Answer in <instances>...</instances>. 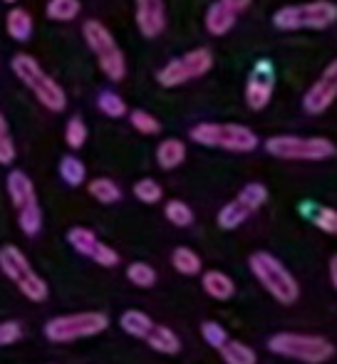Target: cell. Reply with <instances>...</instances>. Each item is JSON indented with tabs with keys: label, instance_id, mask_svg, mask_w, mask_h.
<instances>
[{
	"label": "cell",
	"instance_id": "3957f363",
	"mask_svg": "<svg viewBox=\"0 0 337 364\" xmlns=\"http://www.w3.org/2000/svg\"><path fill=\"white\" fill-rule=\"evenodd\" d=\"M248 265H251V273L255 275V280H258L278 302L293 305V302L298 300V295H300L298 280L293 278V273H290L275 255L265 253V250H258V253H253L251 258H248Z\"/></svg>",
	"mask_w": 337,
	"mask_h": 364
},
{
	"label": "cell",
	"instance_id": "ee69618b",
	"mask_svg": "<svg viewBox=\"0 0 337 364\" xmlns=\"http://www.w3.org/2000/svg\"><path fill=\"white\" fill-rule=\"evenodd\" d=\"M3 3H18V0H3Z\"/></svg>",
	"mask_w": 337,
	"mask_h": 364
},
{
	"label": "cell",
	"instance_id": "52a82bcc",
	"mask_svg": "<svg viewBox=\"0 0 337 364\" xmlns=\"http://www.w3.org/2000/svg\"><path fill=\"white\" fill-rule=\"evenodd\" d=\"M82 35L85 43L90 45V50L97 55V63H100V70L109 77L112 82L124 80L127 75V63L122 50L117 48L114 35L100 23V20H87L82 25Z\"/></svg>",
	"mask_w": 337,
	"mask_h": 364
},
{
	"label": "cell",
	"instance_id": "d590c367",
	"mask_svg": "<svg viewBox=\"0 0 337 364\" xmlns=\"http://www.w3.org/2000/svg\"><path fill=\"white\" fill-rule=\"evenodd\" d=\"M65 141H68L70 149H82L87 141V127L80 117H73L65 127Z\"/></svg>",
	"mask_w": 337,
	"mask_h": 364
},
{
	"label": "cell",
	"instance_id": "7bdbcfd3",
	"mask_svg": "<svg viewBox=\"0 0 337 364\" xmlns=\"http://www.w3.org/2000/svg\"><path fill=\"white\" fill-rule=\"evenodd\" d=\"M330 280H333L335 290H337V255L330 258Z\"/></svg>",
	"mask_w": 337,
	"mask_h": 364
},
{
	"label": "cell",
	"instance_id": "9c48e42d",
	"mask_svg": "<svg viewBox=\"0 0 337 364\" xmlns=\"http://www.w3.org/2000/svg\"><path fill=\"white\" fill-rule=\"evenodd\" d=\"M211 68H213V55L206 48H196L191 53L181 55V58L166 63L156 73V82L161 87H178V85H186L188 80L203 77Z\"/></svg>",
	"mask_w": 337,
	"mask_h": 364
},
{
	"label": "cell",
	"instance_id": "f546056e",
	"mask_svg": "<svg viewBox=\"0 0 337 364\" xmlns=\"http://www.w3.org/2000/svg\"><path fill=\"white\" fill-rule=\"evenodd\" d=\"M97 107H100L102 114L112 117V119H119V117L127 114V102L117 92H102L97 97Z\"/></svg>",
	"mask_w": 337,
	"mask_h": 364
},
{
	"label": "cell",
	"instance_id": "e575fe53",
	"mask_svg": "<svg viewBox=\"0 0 337 364\" xmlns=\"http://www.w3.org/2000/svg\"><path fill=\"white\" fill-rule=\"evenodd\" d=\"M134 196L139 198L141 203H156L164 196V188H161L159 181H154V178H141V181L134 183Z\"/></svg>",
	"mask_w": 337,
	"mask_h": 364
},
{
	"label": "cell",
	"instance_id": "b9f144b4",
	"mask_svg": "<svg viewBox=\"0 0 337 364\" xmlns=\"http://www.w3.org/2000/svg\"><path fill=\"white\" fill-rule=\"evenodd\" d=\"M223 3H226L228 8H231L233 13L238 15V13H243V10H246L248 5H251V0H223Z\"/></svg>",
	"mask_w": 337,
	"mask_h": 364
},
{
	"label": "cell",
	"instance_id": "9a60e30c",
	"mask_svg": "<svg viewBox=\"0 0 337 364\" xmlns=\"http://www.w3.org/2000/svg\"><path fill=\"white\" fill-rule=\"evenodd\" d=\"M236 18L238 15L233 13L223 0H216V3L206 10V30L211 35H226L228 30L236 25Z\"/></svg>",
	"mask_w": 337,
	"mask_h": 364
},
{
	"label": "cell",
	"instance_id": "ab89813d",
	"mask_svg": "<svg viewBox=\"0 0 337 364\" xmlns=\"http://www.w3.org/2000/svg\"><path fill=\"white\" fill-rule=\"evenodd\" d=\"M92 260H95L97 265H102V268H114V265L119 263V253H117L112 245H107V243H102V240H100V245H97Z\"/></svg>",
	"mask_w": 337,
	"mask_h": 364
},
{
	"label": "cell",
	"instance_id": "4dcf8cb0",
	"mask_svg": "<svg viewBox=\"0 0 337 364\" xmlns=\"http://www.w3.org/2000/svg\"><path fill=\"white\" fill-rule=\"evenodd\" d=\"M18 290L23 292L28 300H33V302H43L45 297H48V283H45V280L40 278L38 273H30L28 278L20 280Z\"/></svg>",
	"mask_w": 337,
	"mask_h": 364
},
{
	"label": "cell",
	"instance_id": "e0dca14e",
	"mask_svg": "<svg viewBox=\"0 0 337 364\" xmlns=\"http://www.w3.org/2000/svg\"><path fill=\"white\" fill-rule=\"evenodd\" d=\"M146 342L154 352H161V355H176L181 350V340L176 337V332L168 330L166 325H154L151 332L146 335Z\"/></svg>",
	"mask_w": 337,
	"mask_h": 364
},
{
	"label": "cell",
	"instance_id": "4fadbf2b",
	"mask_svg": "<svg viewBox=\"0 0 337 364\" xmlns=\"http://www.w3.org/2000/svg\"><path fill=\"white\" fill-rule=\"evenodd\" d=\"M0 270H3L15 285L23 278H28L30 273H35L30 260L23 255V250L15 248V245H3V248H0Z\"/></svg>",
	"mask_w": 337,
	"mask_h": 364
},
{
	"label": "cell",
	"instance_id": "cb8c5ba5",
	"mask_svg": "<svg viewBox=\"0 0 337 364\" xmlns=\"http://www.w3.org/2000/svg\"><path fill=\"white\" fill-rule=\"evenodd\" d=\"M171 263L181 275H198L201 273V258L196 255V250L186 248V245H178V248L173 250Z\"/></svg>",
	"mask_w": 337,
	"mask_h": 364
},
{
	"label": "cell",
	"instance_id": "8fae6325",
	"mask_svg": "<svg viewBox=\"0 0 337 364\" xmlns=\"http://www.w3.org/2000/svg\"><path fill=\"white\" fill-rule=\"evenodd\" d=\"M273 87H275V75L270 68L268 60H260L253 68L251 77H248L246 85V102L253 112H260L268 107L270 97H273Z\"/></svg>",
	"mask_w": 337,
	"mask_h": 364
},
{
	"label": "cell",
	"instance_id": "30bf717a",
	"mask_svg": "<svg viewBox=\"0 0 337 364\" xmlns=\"http://www.w3.org/2000/svg\"><path fill=\"white\" fill-rule=\"evenodd\" d=\"M335 100H337V60L333 65H328L325 73L318 77V82L305 92L303 107L308 114H323V112H328L333 107Z\"/></svg>",
	"mask_w": 337,
	"mask_h": 364
},
{
	"label": "cell",
	"instance_id": "4316f807",
	"mask_svg": "<svg viewBox=\"0 0 337 364\" xmlns=\"http://www.w3.org/2000/svg\"><path fill=\"white\" fill-rule=\"evenodd\" d=\"M18 223H20V228H23L25 235H38L40 228H43V211H40V203L33 201L25 208H20Z\"/></svg>",
	"mask_w": 337,
	"mask_h": 364
},
{
	"label": "cell",
	"instance_id": "60d3db41",
	"mask_svg": "<svg viewBox=\"0 0 337 364\" xmlns=\"http://www.w3.org/2000/svg\"><path fill=\"white\" fill-rule=\"evenodd\" d=\"M20 335H23L20 322H15V320L0 322V345H13V342L20 340Z\"/></svg>",
	"mask_w": 337,
	"mask_h": 364
},
{
	"label": "cell",
	"instance_id": "83f0119b",
	"mask_svg": "<svg viewBox=\"0 0 337 364\" xmlns=\"http://www.w3.org/2000/svg\"><path fill=\"white\" fill-rule=\"evenodd\" d=\"M60 176L68 186H80L87 178V168L77 156H63L60 161Z\"/></svg>",
	"mask_w": 337,
	"mask_h": 364
},
{
	"label": "cell",
	"instance_id": "6da1fadb",
	"mask_svg": "<svg viewBox=\"0 0 337 364\" xmlns=\"http://www.w3.org/2000/svg\"><path fill=\"white\" fill-rule=\"evenodd\" d=\"M13 73L18 75V80L38 97V102L50 112H63L68 107V95L65 90L53 80L43 68L38 65V60L30 58V55H15L13 63H10Z\"/></svg>",
	"mask_w": 337,
	"mask_h": 364
},
{
	"label": "cell",
	"instance_id": "f1b7e54d",
	"mask_svg": "<svg viewBox=\"0 0 337 364\" xmlns=\"http://www.w3.org/2000/svg\"><path fill=\"white\" fill-rule=\"evenodd\" d=\"M164 216L168 223L178 225V228H186V225L193 223V211L188 203L178 201V198H173V201H168L164 206Z\"/></svg>",
	"mask_w": 337,
	"mask_h": 364
},
{
	"label": "cell",
	"instance_id": "d4e9b609",
	"mask_svg": "<svg viewBox=\"0 0 337 364\" xmlns=\"http://www.w3.org/2000/svg\"><path fill=\"white\" fill-rule=\"evenodd\" d=\"M87 191H90V196L95 198V201H100V203H117L122 198V188L117 186L112 178H105V176L90 181Z\"/></svg>",
	"mask_w": 337,
	"mask_h": 364
},
{
	"label": "cell",
	"instance_id": "5b68a950",
	"mask_svg": "<svg viewBox=\"0 0 337 364\" xmlns=\"http://www.w3.org/2000/svg\"><path fill=\"white\" fill-rule=\"evenodd\" d=\"M337 23V5L330 0H313L303 5H285L275 10L273 25L278 30H325Z\"/></svg>",
	"mask_w": 337,
	"mask_h": 364
},
{
	"label": "cell",
	"instance_id": "484cf974",
	"mask_svg": "<svg viewBox=\"0 0 337 364\" xmlns=\"http://www.w3.org/2000/svg\"><path fill=\"white\" fill-rule=\"evenodd\" d=\"M80 0H50L48 3V18L55 23H70L80 15Z\"/></svg>",
	"mask_w": 337,
	"mask_h": 364
},
{
	"label": "cell",
	"instance_id": "ffe728a7",
	"mask_svg": "<svg viewBox=\"0 0 337 364\" xmlns=\"http://www.w3.org/2000/svg\"><path fill=\"white\" fill-rule=\"evenodd\" d=\"M119 325H122V330H124L127 335L139 337V340H146V335L151 332L154 322H151V317L146 315V312H141V310H127V312H122Z\"/></svg>",
	"mask_w": 337,
	"mask_h": 364
},
{
	"label": "cell",
	"instance_id": "7402d4cb",
	"mask_svg": "<svg viewBox=\"0 0 337 364\" xmlns=\"http://www.w3.org/2000/svg\"><path fill=\"white\" fill-rule=\"evenodd\" d=\"M68 243L73 245L80 255L92 258V255H95V250H97V245H100V238L95 235V230L82 228V225H75V228L68 230Z\"/></svg>",
	"mask_w": 337,
	"mask_h": 364
},
{
	"label": "cell",
	"instance_id": "1f68e13d",
	"mask_svg": "<svg viewBox=\"0 0 337 364\" xmlns=\"http://www.w3.org/2000/svg\"><path fill=\"white\" fill-rule=\"evenodd\" d=\"M127 278L129 283H134L137 288H154L156 283V270L149 263H132L127 268Z\"/></svg>",
	"mask_w": 337,
	"mask_h": 364
},
{
	"label": "cell",
	"instance_id": "44dd1931",
	"mask_svg": "<svg viewBox=\"0 0 337 364\" xmlns=\"http://www.w3.org/2000/svg\"><path fill=\"white\" fill-rule=\"evenodd\" d=\"M251 208L246 206L243 201H238V198H233V201H228L226 206L218 211V225H221L223 230H233L238 228V225H243L251 216Z\"/></svg>",
	"mask_w": 337,
	"mask_h": 364
},
{
	"label": "cell",
	"instance_id": "74e56055",
	"mask_svg": "<svg viewBox=\"0 0 337 364\" xmlns=\"http://www.w3.org/2000/svg\"><path fill=\"white\" fill-rule=\"evenodd\" d=\"M15 161V144L10 139L8 122H5L3 112H0V164H13Z\"/></svg>",
	"mask_w": 337,
	"mask_h": 364
},
{
	"label": "cell",
	"instance_id": "d6986e66",
	"mask_svg": "<svg viewBox=\"0 0 337 364\" xmlns=\"http://www.w3.org/2000/svg\"><path fill=\"white\" fill-rule=\"evenodd\" d=\"M5 30L13 40L18 43H25V40L33 35V18H30L28 10L23 8H13L5 18Z\"/></svg>",
	"mask_w": 337,
	"mask_h": 364
},
{
	"label": "cell",
	"instance_id": "ac0fdd59",
	"mask_svg": "<svg viewBox=\"0 0 337 364\" xmlns=\"http://www.w3.org/2000/svg\"><path fill=\"white\" fill-rule=\"evenodd\" d=\"M183 159H186V144L178 139H164L159 146H156V161L164 171H171V168L181 166Z\"/></svg>",
	"mask_w": 337,
	"mask_h": 364
},
{
	"label": "cell",
	"instance_id": "2e32d148",
	"mask_svg": "<svg viewBox=\"0 0 337 364\" xmlns=\"http://www.w3.org/2000/svg\"><path fill=\"white\" fill-rule=\"evenodd\" d=\"M201 285H203V290H206V295L213 297V300H231L233 292H236V283H233L226 273H221V270H208V273H203Z\"/></svg>",
	"mask_w": 337,
	"mask_h": 364
},
{
	"label": "cell",
	"instance_id": "836d02e7",
	"mask_svg": "<svg viewBox=\"0 0 337 364\" xmlns=\"http://www.w3.org/2000/svg\"><path fill=\"white\" fill-rule=\"evenodd\" d=\"M129 122H132V127H134L139 134H159V129H161V124H159V119H156L154 114H149V112H144V109H134L129 114Z\"/></svg>",
	"mask_w": 337,
	"mask_h": 364
},
{
	"label": "cell",
	"instance_id": "d6a6232c",
	"mask_svg": "<svg viewBox=\"0 0 337 364\" xmlns=\"http://www.w3.org/2000/svg\"><path fill=\"white\" fill-rule=\"evenodd\" d=\"M236 198L246 203L251 211H258V208L263 206L265 201H268V188H265L263 183H246Z\"/></svg>",
	"mask_w": 337,
	"mask_h": 364
},
{
	"label": "cell",
	"instance_id": "603a6c76",
	"mask_svg": "<svg viewBox=\"0 0 337 364\" xmlns=\"http://www.w3.org/2000/svg\"><path fill=\"white\" fill-rule=\"evenodd\" d=\"M218 352H221V357L226 364H255L258 362V357H255V352L251 347H248L246 342H238V340H228Z\"/></svg>",
	"mask_w": 337,
	"mask_h": 364
},
{
	"label": "cell",
	"instance_id": "5bb4252c",
	"mask_svg": "<svg viewBox=\"0 0 337 364\" xmlns=\"http://www.w3.org/2000/svg\"><path fill=\"white\" fill-rule=\"evenodd\" d=\"M5 186H8V196H10V201H13V206L18 208V211L28 206V203L38 201V196H35V186H33V181H30L28 173L10 171Z\"/></svg>",
	"mask_w": 337,
	"mask_h": 364
},
{
	"label": "cell",
	"instance_id": "7a4b0ae2",
	"mask_svg": "<svg viewBox=\"0 0 337 364\" xmlns=\"http://www.w3.org/2000/svg\"><path fill=\"white\" fill-rule=\"evenodd\" d=\"M268 350L285 360L305 364H325L335 357V347L330 340L318 335H300V332H278L268 340Z\"/></svg>",
	"mask_w": 337,
	"mask_h": 364
},
{
	"label": "cell",
	"instance_id": "8d00e7d4",
	"mask_svg": "<svg viewBox=\"0 0 337 364\" xmlns=\"http://www.w3.org/2000/svg\"><path fill=\"white\" fill-rule=\"evenodd\" d=\"M201 337L206 340V345L213 347V350H221V347L228 342V332L223 330L218 322H211V320L201 325Z\"/></svg>",
	"mask_w": 337,
	"mask_h": 364
},
{
	"label": "cell",
	"instance_id": "ba28073f",
	"mask_svg": "<svg viewBox=\"0 0 337 364\" xmlns=\"http://www.w3.org/2000/svg\"><path fill=\"white\" fill-rule=\"evenodd\" d=\"M109 327L105 312H75V315H60L45 325V337L50 342H75L85 337H95Z\"/></svg>",
	"mask_w": 337,
	"mask_h": 364
},
{
	"label": "cell",
	"instance_id": "8992f818",
	"mask_svg": "<svg viewBox=\"0 0 337 364\" xmlns=\"http://www.w3.org/2000/svg\"><path fill=\"white\" fill-rule=\"evenodd\" d=\"M265 151L283 161H325V159L335 156L337 146L325 136L280 134L265 141Z\"/></svg>",
	"mask_w": 337,
	"mask_h": 364
},
{
	"label": "cell",
	"instance_id": "f35d334b",
	"mask_svg": "<svg viewBox=\"0 0 337 364\" xmlns=\"http://www.w3.org/2000/svg\"><path fill=\"white\" fill-rule=\"evenodd\" d=\"M315 225H318L323 233H330V235H337V211L330 206H323L318 208V213H315Z\"/></svg>",
	"mask_w": 337,
	"mask_h": 364
},
{
	"label": "cell",
	"instance_id": "277c9868",
	"mask_svg": "<svg viewBox=\"0 0 337 364\" xmlns=\"http://www.w3.org/2000/svg\"><path fill=\"white\" fill-rule=\"evenodd\" d=\"M196 144L211 149H226V151L248 154L258 146V134L243 124H218V122H201L188 132Z\"/></svg>",
	"mask_w": 337,
	"mask_h": 364
},
{
	"label": "cell",
	"instance_id": "7c38bea8",
	"mask_svg": "<svg viewBox=\"0 0 337 364\" xmlns=\"http://www.w3.org/2000/svg\"><path fill=\"white\" fill-rule=\"evenodd\" d=\"M137 3V25L144 38H156L166 28L164 0H134Z\"/></svg>",
	"mask_w": 337,
	"mask_h": 364
}]
</instances>
